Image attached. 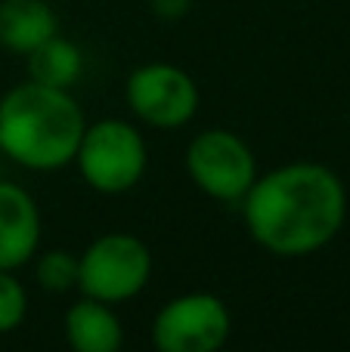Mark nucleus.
<instances>
[{"label":"nucleus","instance_id":"obj_10","mask_svg":"<svg viewBox=\"0 0 350 352\" xmlns=\"http://www.w3.org/2000/svg\"><path fill=\"white\" fill-rule=\"evenodd\" d=\"M59 19L50 0H0V47L28 56L37 43L56 34Z\"/></svg>","mask_w":350,"mask_h":352},{"label":"nucleus","instance_id":"obj_9","mask_svg":"<svg viewBox=\"0 0 350 352\" xmlns=\"http://www.w3.org/2000/svg\"><path fill=\"white\" fill-rule=\"evenodd\" d=\"M65 343L74 352H118L124 340V331L112 303L84 297L65 312Z\"/></svg>","mask_w":350,"mask_h":352},{"label":"nucleus","instance_id":"obj_5","mask_svg":"<svg viewBox=\"0 0 350 352\" xmlns=\"http://www.w3.org/2000/svg\"><path fill=\"white\" fill-rule=\"evenodd\" d=\"M186 170L196 188L223 204H239L258 179V161L242 136L229 130H202L186 148Z\"/></svg>","mask_w":350,"mask_h":352},{"label":"nucleus","instance_id":"obj_12","mask_svg":"<svg viewBox=\"0 0 350 352\" xmlns=\"http://www.w3.org/2000/svg\"><path fill=\"white\" fill-rule=\"evenodd\" d=\"M34 278L50 294L72 291L78 287V256L72 250H47L34 266Z\"/></svg>","mask_w":350,"mask_h":352},{"label":"nucleus","instance_id":"obj_6","mask_svg":"<svg viewBox=\"0 0 350 352\" xmlns=\"http://www.w3.org/2000/svg\"><path fill=\"white\" fill-rule=\"evenodd\" d=\"M229 324V309L217 294H183L158 309L152 343L161 352H214L227 343Z\"/></svg>","mask_w":350,"mask_h":352},{"label":"nucleus","instance_id":"obj_1","mask_svg":"<svg viewBox=\"0 0 350 352\" xmlns=\"http://www.w3.org/2000/svg\"><path fill=\"white\" fill-rule=\"evenodd\" d=\"M239 204L248 235L264 250L310 256L344 229L347 188L326 164L298 161L258 176Z\"/></svg>","mask_w":350,"mask_h":352},{"label":"nucleus","instance_id":"obj_2","mask_svg":"<svg viewBox=\"0 0 350 352\" xmlns=\"http://www.w3.org/2000/svg\"><path fill=\"white\" fill-rule=\"evenodd\" d=\"M84 127V111L68 90L25 80L0 99V155L28 170L72 164Z\"/></svg>","mask_w":350,"mask_h":352},{"label":"nucleus","instance_id":"obj_3","mask_svg":"<svg viewBox=\"0 0 350 352\" xmlns=\"http://www.w3.org/2000/svg\"><path fill=\"white\" fill-rule=\"evenodd\" d=\"M74 161H78L81 179L93 192L121 195L130 192L146 173V140L127 121L105 118V121L84 127Z\"/></svg>","mask_w":350,"mask_h":352},{"label":"nucleus","instance_id":"obj_7","mask_svg":"<svg viewBox=\"0 0 350 352\" xmlns=\"http://www.w3.org/2000/svg\"><path fill=\"white\" fill-rule=\"evenodd\" d=\"M127 105L143 124L155 130H177L198 109V87L183 68L167 62L140 65L124 87Z\"/></svg>","mask_w":350,"mask_h":352},{"label":"nucleus","instance_id":"obj_14","mask_svg":"<svg viewBox=\"0 0 350 352\" xmlns=\"http://www.w3.org/2000/svg\"><path fill=\"white\" fill-rule=\"evenodd\" d=\"M149 6L158 19H180L189 12L192 0H149Z\"/></svg>","mask_w":350,"mask_h":352},{"label":"nucleus","instance_id":"obj_8","mask_svg":"<svg viewBox=\"0 0 350 352\" xmlns=\"http://www.w3.org/2000/svg\"><path fill=\"white\" fill-rule=\"evenodd\" d=\"M41 213L22 186L0 182V269H19L37 254Z\"/></svg>","mask_w":350,"mask_h":352},{"label":"nucleus","instance_id":"obj_11","mask_svg":"<svg viewBox=\"0 0 350 352\" xmlns=\"http://www.w3.org/2000/svg\"><path fill=\"white\" fill-rule=\"evenodd\" d=\"M84 72V56L72 41L53 34L28 53V78L43 87L72 90Z\"/></svg>","mask_w":350,"mask_h":352},{"label":"nucleus","instance_id":"obj_13","mask_svg":"<svg viewBox=\"0 0 350 352\" xmlns=\"http://www.w3.org/2000/svg\"><path fill=\"white\" fill-rule=\"evenodd\" d=\"M25 316H28V294L22 281L10 269H0V334L16 331Z\"/></svg>","mask_w":350,"mask_h":352},{"label":"nucleus","instance_id":"obj_4","mask_svg":"<svg viewBox=\"0 0 350 352\" xmlns=\"http://www.w3.org/2000/svg\"><path fill=\"white\" fill-rule=\"evenodd\" d=\"M152 275V254L136 235L105 232L78 256V287L103 303L134 300Z\"/></svg>","mask_w":350,"mask_h":352}]
</instances>
